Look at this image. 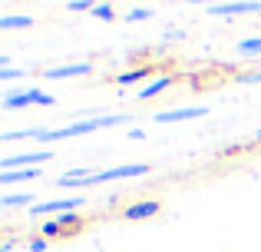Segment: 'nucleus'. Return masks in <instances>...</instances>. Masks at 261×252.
<instances>
[{
	"label": "nucleus",
	"instance_id": "obj_1",
	"mask_svg": "<svg viewBox=\"0 0 261 252\" xmlns=\"http://www.w3.org/2000/svg\"><path fill=\"white\" fill-rule=\"evenodd\" d=\"M149 166L146 163H129V166H113L102 169V173H89L83 186H96V182H109V179H129V176H146Z\"/></svg>",
	"mask_w": 261,
	"mask_h": 252
},
{
	"label": "nucleus",
	"instance_id": "obj_2",
	"mask_svg": "<svg viewBox=\"0 0 261 252\" xmlns=\"http://www.w3.org/2000/svg\"><path fill=\"white\" fill-rule=\"evenodd\" d=\"M53 106V97H46L43 90H20L4 97V110H23V106Z\"/></svg>",
	"mask_w": 261,
	"mask_h": 252
},
{
	"label": "nucleus",
	"instance_id": "obj_3",
	"mask_svg": "<svg viewBox=\"0 0 261 252\" xmlns=\"http://www.w3.org/2000/svg\"><path fill=\"white\" fill-rule=\"evenodd\" d=\"M83 196H70V199H53V202H37L30 206V216H63V213H76L83 209Z\"/></svg>",
	"mask_w": 261,
	"mask_h": 252
},
{
	"label": "nucleus",
	"instance_id": "obj_4",
	"mask_svg": "<svg viewBox=\"0 0 261 252\" xmlns=\"http://www.w3.org/2000/svg\"><path fill=\"white\" fill-rule=\"evenodd\" d=\"M212 17H228V13H261L258 0H242V4H212L208 7Z\"/></svg>",
	"mask_w": 261,
	"mask_h": 252
},
{
	"label": "nucleus",
	"instance_id": "obj_5",
	"mask_svg": "<svg viewBox=\"0 0 261 252\" xmlns=\"http://www.w3.org/2000/svg\"><path fill=\"white\" fill-rule=\"evenodd\" d=\"M208 113V106H178V110H166L155 117V123H178V120H198Z\"/></svg>",
	"mask_w": 261,
	"mask_h": 252
},
{
	"label": "nucleus",
	"instance_id": "obj_6",
	"mask_svg": "<svg viewBox=\"0 0 261 252\" xmlns=\"http://www.w3.org/2000/svg\"><path fill=\"white\" fill-rule=\"evenodd\" d=\"M93 70V63H66V66H53V70H43L46 80H70V77H86Z\"/></svg>",
	"mask_w": 261,
	"mask_h": 252
},
{
	"label": "nucleus",
	"instance_id": "obj_7",
	"mask_svg": "<svg viewBox=\"0 0 261 252\" xmlns=\"http://www.w3.org/2000/svg\"><path fill=\"white\" fill-rule=\"evenodd\" d=\"M162 209V202L159 199H142V202H133V206L126 209V219H149V216H155Z\"/></svg>",
	"mask_w": 261,
	"mask_h": 252
},
{
	"label": "nucleus",
	"instance_id": "obj_8",
	"mask_svg": "<svg viewBox=\"0 0 261 252\" xmlns=\"http://www.w3.org/2000/svg\"><path fill=\"white\" fill-rule=\"evenodd\" d=\"M169 86H172V77H169V73H162V77H155V80H149L146 86H142L139 93H136V97L139 100H152L155 93H162V90H169Z\"/></svg>",
	"mask_w": 261,
	"mask_h": 252
},
{
	"label": "nucleus",
	"instance_id": "obj_9",
	"mask_svg": "<svg viewBox=\"0 0 261 252\" xmlns=\"http://www.w3.org/2000/svg\"><path fill=\"white\" fill-rule=\"evenodd\" d=\"M43 133L46 129H40V126H33V129H13V133H0V143H13V140H43Z\"/></svg>",
	"mask_w": 261,
	"mask_h": 252
},
{
	"label": "nucleus",
	"instance_id": "obj_10",
	"mask_svg": "<svg viewBox=\"0 0 261 252\" xmlns=\"http://www.w3.org/2000/svg\"><path fill=\"white\" fill-rule=\"evenodd\" d=\"M149 73H152V66H136V70H126L116 77V83L119 86H129V83H139V80H146Z\"/></svg>",
	"mask_w": 261,
	"mask_h": 252
},
{
	"label": "nucleus",
	"instance_id": "obj_11",
	"mask_svg": "<svg viewBox=\"0 0 261 252\" xmlns=\"http://www.w3.org/2000/svg\"><path fill=\"white\" fill-rule=\"evenodd\" d=\"M23 27H33V17H20V13L0 17V30H23Z\"/></svg>",
	"mask_w": 261,
	"mask_h": 252
},
{
	"label": "nucleus",
	"instance_id": "obj_12",
	"mask_svg": "<svg viewBox=\"0 0 261 252\" xmlns=\"http://www.w3.org/2000/svg\"><path fill=\"white\" fill-rule=\"evenodd\" d=\"M30 196L27 193H17V196H4V199H0V209H17V206H30Z\"/></svg>",
	"mask_w": 261,
	"mask_h": 252
},
{
	"label": "nucleus",
	"instance_id": "obj_13",
	"mask_svg": "<svg viewBox=\"0 0 261 252\" xmlns=\"http://www.w3.org/2000/svg\"><path fill=\"white\" fill-rule=\"evenodd\" d=\"M238 53L242 57H255V53H261V37H248L238 43Z\"/></svg>",
	"mask_w": 261,
	"mask_h": 252
},
{
	"label": "nucleus",
	"instance_id": "obj_14",
	"mask_svg": "<svg viewBox=\"0 0 261 252\" xmlns=\"http://www.w3.org/2000/svg\"><path fill=\"white\" fill-rule=\"evenodd\" d=\"M93 7L96 4H89V0H70L66 10H73V13H93Z\"/></svg>",
	"mask_w": 261,
	"mask_h": 252
},
{
	"label": "nucleus",
	"instance_id": "obj_15",
	"mask_svg": "<svg viewBox=\"0 0 261 252\" xmlns=\"http://www.w3.org/2000/svg\"><path fill=\"white\" fill-rule=\"evenodd\" d=\"M93 13H96V17H99V20H113V4H96L93 7Z\"/></svg>",
	"mask_w": 261,
	"mask_h": 252
},
{
	"label": "nucleus",
	"instance_id": "obj_16",
	"mask_svg": "<svg viewBox=\"0 0 261 252\" xmlns=\"http://www.w3.org/2000/svg\"><path fill=\"white\" fill-rule=\"evenodd\" d=\"M146 17H149L146 7H133V10H129V20H146Z\"/></svg>",
	"mask_w": 261,
	"mask_h": 252
},
{
	"label": "nucleus",
	"instance_id": "obj_17",
	"mask_svg": "<svg viewBox=\"0 0 261 252\" xmlns=\"http://www.w3.org/2000/svg\"><path fill=\"white\" fill-rule=\"evenodd\" d=\"M238 83H261V70L258 73H242V77H238Z\"/></svg>",
	"mask_w": 261,
	"mask_h": 252
},
{
	"label": "nucleus",
	"instance_id": "obj_18",
	"mask_svg": "<svg viewBox=\"0 0 261 252\" xmlns=\"http://www.w3.org/2000/svg\"><path fill=\"white\" fill-rule=\"evenodd\" d=\"M46 249V239L43 236H37V239H30V252H43Z\"/></svg>",
	"mask_w": 261,
	"mask_h": 252
},
{
	"label": "nucleus",
	"instance_id": "obj_19",
	"mask_svg": "<svg viewBox=\"0 0 261 252\" xmlns=\"http://www.w3.org/2000/svg\"><path fill=\"white\" fill-rule=\"evenodd\" d=\"M0 66H7V57H4V53H0Z\"/></svg>",
	"mask_w": 261,
	"mask_h": 252
},
{
	"label": "nucleus",
	"instance_id": "obj_20",
	"mask_svg": "<svg viewBox=\"0 0 261 252\" xmlns=\"http://www.w3.org/2000/svg\"><path fill=\"white\" fill-rule=\"evenodd\" d=\"M255 143H261V129H258V133H255Z\"/></svg>",
	"mask_w": 261,
	"mask_h": 252
}]
</instances>
